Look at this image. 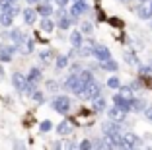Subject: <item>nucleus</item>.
Wrapping results in <instances>:
<instances>
[{
    "instance_id": "f257e3e1",
    "label": "nucleus",
    "mask_w": 152,
    "mask_h": 150,
    "mask_svg": "<svg viewBox=\"0 0 152 150\" xmlns=\"http://www.w3.org/2000/svg\"><path fill=\"white\" fill-rule=\"evenodd\" d=\"M84 86H86V84L80 80V74H70L66 80H64V88L70 90V92H74L76 96H80V94H82Z\"/></svg>"
},
{
    "instance_id": "f03ea898",
    "label": "nucleus",
    "mask_w": 152,
    "mask_h": 150,
    "mask_svg": "<svg viewBox=\"0 0 152 150\" xmlns=\"http://www.w3.org/2000/svg\"><path fill=\"white\" fill-rule=\"evenodd\" d=\"M51 107H53L57 113L66 115L68 111H70V100H68L66 96H57V97H53V102H51Z\"/></svg>"
},
{
    "instance_id": "7ed1b4c3",
    "label": "nucleus",
    "mask_w": 152,
    "mask_h": 150,
    "mask_svg": "<svg viewBox=\"0 0 152 150\" xmlns=\"http://www.w3.org/2000/svg\"><path fill=\"white\" fill-rule=\"evenodd\" d=\"M99 92H102L99 84L96 82V80H92L90 84H86V86H84V90H82L80 97H82V100H96V97L99 96Z\"/></svg>"
},
{
    "instance_id": "20e7f679",
    "label": "nucleus",
    "mask_w": 152,
    "mask_h": 150,
    "mask_svg": "<svg viewBox=\"0 0 152 150\" xmlns=\"http://www.w3.org/2000/svg\"><path fill=\"white\" fill-rule=\"evenodd\" d=\"M18 51V45H0V61L2 62H10L14 57V53Z\"/></svg>"
},
{
    "instance_id": "39448f33",
    "label": "nucleus",
    "mask_w": 152,
    "mask_h": 150,
    "mask_svg": "<svg viewBox=\"0 0 152 150\" xmlns=\"http://www.w3.org/2000/svg\"><path fill=\"white\" fill-rule=\"evenodd\" d=\"M12 84H14V88L18 90V92H26L27 86H29V80H27V76L16 72V74L12 76Z\"/></svg>"
},
{
    "instance_id": "423d86ee",
    "label": "nucleus",
    "mask_w": 152,
    "mask_h": 150,
    "mask_svg": "<svg viewBox=\"0 0 152 150\" xmlns=\"http://www.w3.org/2000/svg\"><path fill=\"white\" fill-rule=\"evenodd\" d=\"M94 57L98 59L99 62L107 61V59H111V53H109V49L105 47V45H96L94 47Z\"/></svg>"
},
{
    "instance_id": "0eeeda50",
    "label": "nucleus",
    "mask_w": 152,
    "mask_h": 150,
    "mask_svg": "<svg viewBox=\"0 0 152 150\" xmlns=\"http://www.w3.org/2000/svg\"><path fill=\"white\" fill-rule=\"evenodd\" d=\"M102 131L103 135L107 137V135H115V132H121V127H119V121H107V123H103L102 125Z\"/></svg>"
},
{
    "instance_id": "6e6552de",
    "label": "nucleus",
    "mask_w": 152,
    "mask_h": 150,
    "mask_svg": "<svg viewBox=\"0 0 152 150\" xmlns=\"http://www.w3.org/2000/svg\"><path fill=\"white\" fill-rule=\"evenodd\" d=\"M125 113L127 111L125 109H121L119 105H115V107H111V109L107 111V115H109V119H113V121H125Z\"/></svg>"
},
{
    "instance_id": "1a4fd4ad",
    "label": "nucleus",
    "mask_w": 152,
    "mask_h": 150,
    "mask_svg": "<svg viewBox=\"0 0 152 150\" xmlns=\"http://www.w3.org/2000/svg\"><path fill=\"white\" fill-rule=\"evenodd\" d=\"M123 142H125V148H134V146L140 144L139 137L133 135V132H125V135H123Z\"/></svg>"
},
{
    "instance_id": "9d476101",
    "label": "nucleus",
    "mask_w": 152,
    "mask_h": 150,
    "mask_svg": "<svg viewBox=\"0 0 152 150\" xmlns=\"http://www.w3.org/2000/svg\"><path fill=\"white\" fill-rule=\"evenodd\" d=\"M86 10H88V6H86V0H78V2L72 6L70 16H72V18H78V16H80V14H84Z\"/></svg>"
},
{
    "instance_id": "9b49d317",
    "label": "nucleus",
    "mask_w": 152,
    "mask_h": 150,
    "mask_svg": "<svg viewBox=\"0 0 152 150\" xmlns=\"http://www.w3.org/2000/svg\"><path fill=\"white\" fill-rule=\"evenodd\" d=\"M10 37H12L14 45H18V49H20V45H23V41H26V35H23L20 29H12L10 31Z\"/></svg>"
},
{
    "instance_id": "f8f14e48",
    "label": "nucleus",
    "mask_w": 152,
    "mask_h": 150,
    "mask_svg": "<svg viewBox=\"0 0 152 150\" xmlns=\"http://www.w3.org/2000/svg\"><path fill=\"white\" fill-rule=\"evenodd\" d=\"M37 14H41L43 18H47V16L53 14V8H51L49 2H39V4H37Z\"/></svg>"
},
{
    "instance_id": "ddd939ff",
    "label": "nucleus",
    "mask_w": 152,
    "mask_h": 150,
    "mask_svg": "<svg viewBox=\"0 0 152 150\" xmlns=\"http://www.w3.org/2000/svg\"><path fill=\"white\" fill-rule=\"evenodd\" d=\"M70 43H72V47L74 49H80L82 47V31H78V29H74L70 33Z\"/></svg>"
},
{
    "instance_id": "4468645a",
    "label": "nucleus",
    "mask_w": 152,
    "mask_h": 150,
    "mask_svg": "<svg viewBox=\"0 0 152 150\" xmlns=\"http://www.w3.org/2000/svg\"><path fill=\"white\" fill-rule=\"evenodd\" d=\"M35 16H37V10H33V8H27V10H23V20H26V23H35Z\"/></svg>"
},
{
    "instance_id": "2eb2a0df",
    "label": "nucleus",
    "mask_w": 152,
    "mask_h": 150,
    "mask_svg": "<svg viewBox=\"0 0 152 150\" xmlns=\"http://www.w3.org/2000/svg\"><path fill=\"white\" fill-rule=\"evenodd\" d=\"M12 20H14V16L10 12H6V10H2V12H0V23H2L4 27L12 26Z\"/></svg>"
},
{
    "instance_id": "dca6fc26",
    "label": "nucleus",
    "mask_w": 152,
    "mask_h": 150,
    "mask_svg": "<svg viewBox=\"0 0 152 150\" xmlns=\"http://www.w3.org/2000/svg\"><path fill=\"white\" fill-rule=\"evenodd\" d=\"M27 80H29V82H33V84H37V82L41 80V70L33 66L31 70H29V74H27Z\"/></svg>"
},
{
    "instance_id": "f3484780",
    "label": "nucleus",
    "mask_w": 152,
    "mask_h": 150,
    "mask_svg": "<svg viewBox=\"0 0 152 150\" xmlns=\"http://www.w3.org/2000/svg\"><path fill=\"white\" fill-rule=\"evenodd\" d=\"M137 14H139L140 20H148L150 14H152V10H150V6H139V8H137Z\"/></svg>"
},
{
    "instance_id": "a211bd4d",
    "label": "nucleus",
    "mask_w": 152,
    "mask_h": 150,
    "mask_svg": "<svg viewBox=\"0 0 152 150\" xmlns=\"http://www.w3.org/2000/svg\"><path fill=\"white\" fill-rule=\"evenodd\" d=\"M94 47H96L94 43H82V47H80V55H82V57L94 55Z\"/></svg>"
},
{
    "instance_id": "6ab92c4d",
    "label": "nucleus",
    "mask_w": 152,
    "mask_h": 150,
    "mask_svg": "<svg viewBox=\"0 0 152 150\" xmlns=\"http://www.w3.org/2000/svg\"><path fill=\"white\" fill-rule=\"evenodd\" d=\"M33 45H35V41L33 39H26L23 41V45H22V49H20V51H22L23 55H29L33 51Z\"/></svg>"
},
{
    "instance_id": "aec40b11",
    "label": "nucleus",
    "mask_w": 152,
    "mask_h": 150,
    "mask_svg": "<svg viewBox=\"0 0 152 150\" xmlns=\"http://www.w3.org/2000/svg\"><path fill=\"white\" fill-rule=\"evenodd\" d=\"M53 27H55V23H53V20H51L49 16H47V18H43V22H41V29L49 33V31H53Z\"/></svg>"
},
{
    "instance_id": "412c9836",
    "label": "nucleus",
    "mask_w": 152,
    "mask_h": 150,
    "mask_svg": "<svg viewBox=\"0 0 152 150\" xmlns=\"http://www.w3.org/2000/svg\"><path fill=\"white\" fill-rule=\"evenodd\" d=\"M92 107H94V111H103V109H105V100H103L102 96H98L94 100V105H92Z\"/></svg>"
},
{
    "instance_id": "4be33fe9",
    "label": "nucleus",
    "mask_w": 152,
    "mask_h": 150,
    "mask_svg": "<svg viewBox=\"0 0 152 150\" xmlns=\"http://www.w3.org/2000/svg\"><path fill=\"white\" fill-rule=\"evenodd\" d=\"M80 80L84 82V84H90V82H92V80H96V78H94V74H92L90 70H82L80 72Z\"/></svg>"
},
{
    "instance_id": "5701e85b",
    "label": "nucleus",
    "mask_w": 152,
    "mask_h": 150,
    "mask_svg": "<svg viewBox=\"0 0 152 150\" xmlns=\"http://www.w3.org/2000/svg\"><path fill=\"white\" fill-rule=\"evenodd\" d=\"M102 68L103 70H117V62L111 61V59H107V61L102 62Z\"/></svg>"
},
{
    "instance_id": "b1692460",
    "label": "nucleus",
    "mask_w": 152,
    "mask_h": 150,
    "mask_svg": "<svg viewBox=\"0 0 152 150\" xmlns=\"http://www.w3.org/2000/svg\"><path fill=\"white\" fill-rule=\"evenodd\" d=\"M58 27H61V29H68V27H70V18H66L64 14H61V20H58Z\"/></svg>"
},
{
    "instance_id": "393cba45",
    "label": "nucleus",
    "mask_w": 152,
    "mask_h": 150,
    "mask_svg": "<svg viewBox=\"0 0 152 150\" xmlns=\"http://www.w3.org/2000/svg\"><path fill=\"white\" fill-rule=\"evenodd\" d=\"M70 129H72L70 125H68L66 121H63V123L57 127V131H58V135H68V132H70Z\"/></svg>"
},
{
    "instance_id": "a878e982",
    "label": "nucleus",
    "mask_w": 152,
    "mask_h": 150,
    "mask_svg": "<svg viewBox=\"0 0 152 150\" xmlns=\"http://www.w3.org/2000/svg\"><path fill=\"white\" fill-rule=\"evenodd\" d=\"M66 64H68V55H61V57L57 59V68L61 70V68H64Z\"/></svg>"
},
{
    "instance_id": "bb28decb",
    "label": "nucleus",
    "mask_w": 152,
    "mask_h": 150,
    "mask_svg": "<svg viewBox=\"0 0 152 150\" xmlns=\"http://www.w3.org/2000/svg\"><path fill=\"white\" fill-rule=\"evenodd\" d=\"M144 109V100H133V111H142Z\"/></svg>"
},
{
    "instance_id": "cd10ccee",
    "label": "nucleus",
    "mask_w": 152,
    "mask_h": 150,
    "mask_svg": "<svg viewBox=\"0 0 152 150\" xmlns=\"http://www.w3.org/2000/svg\"><path fill=\"white\" fill-rule=\"evenodd\" d=\"M119 92L123 94L125 97H131V96H133V86H123V88H121Z\"/></svg>"
},
{
    "instance_id": "c85d7f7f",
    "label": "nucleus",
    "mask_w": 152,
    "mask_h": 150,
    "mask_svg": "<svg viewBox=\"0 0 152 150\" xmlns=\"http://www.w3.org/2000/svg\"><path fill=\"white\" fill-rule=\"evenodd\" d=\"M107 86L109 88H119V78H117V76H111V78L107 80Z\"/></svg>"
},
{
    "instance_id": "c756f323",
    "label": "nucleus",
    "mask_w": 152,
    "mask_h": 150,
    "mask_svg": "<svg viewBox=\"0 0 152 150\" xmlns=\"http://www.w3.org/2000/svg\"><path fill=\"white\" fill-rule=\"evenodd\" d=\"M80 29H82V33H86V35H90V33H92V23L84 22V23L80 26Z\"/></svg>"
},
{
    "instance_id": "7c9ffc66",
    "label": "nucleus",
    "mask_w": 152,
    "mask_h": 150,
    "mask_svg": "<svg viewBox=\"0 0 152 150\" xmlns=\"http://www.w3.org/2000/svg\"><path fill=\"white\" fill-rule=\"evenodd\" d=\"M39 129H41V132H49L51 131V121H43L39 125Z\"/></svg>"
},
{
    "instance_id": "2f4dec72",
    "label": "nucleus",
    "mask_w": 152,
    "mask_h": 150,
    "mask_svg": "<svg viewBox=\"0 0 152 150\" xmlns=\"http://www.w3.org/2000/svg\"><path fill=\"white\" fill-rule=\"evenodd\" d=\"M47 90H51V92H57V90H58V84L55 82V80H51V82H47Z\"/></svg>"
},
{
    "instance_id": "473e14b6",
    "label": "nucleus",
    "mask_w": 152,
    "mask_h": 150,
    "mask_svg": "<svg viewBox=\"0 0 152 150\" xmlns=\"http://www.w3.org/2000/svg\"><path fill=\"white\" fill-rule=\"evenodd\" d=\"M39 57H41V61H43V62H49V59H51V51H43Z\"/></svg>"
},
{
    "instance_id": "72a5a7b5",
    "label": "nucleus",
    "mask_w": 152,
    "mask_h": 150,
    "mask_svg": "<svg viewBox=\"0 0 152 150\" xmlns=\"http://www.w3.org/2000/svg\"><path fill=\"white\" fill-rule=\"evenodd\" d=\"M94 146V142H90V140H82L80 144H78V148H92Z\"/></svg>"
},
{
    "instance_id": "f704fd0d",
    "label": "nucleus",
    "mask_w": 152,
    "mask_h": 150,
    "mask_svg": "<svg viewBox=\"0 0 152 150\" xmlns=\"http://www.w3.org/2000/svg\"><path fill=\"white\" fill-rule=\"evenodd\" d=\"M31 96H33V100H35V102H43V94H41V92H37V90L31 94Z\"/></svg>"
},
{
    "instance_id": "c9c22d12",
    "label": "nucleus",
    "mask_w": 152,
    "mask_h": 150,
    "mask_svg": "<svg viewBox=\"0 0 152 150\" xmlns=\"http://www.w3.org/2000/svg\"><path fill=\"white\" fill-rule=\"evenodd\" d=\"M144 115H146V119H148V121H152V105L144 109Z\"/></svg>"
},
{
    "instance_id": "e433bc0d",
    "label": "nucleus",
    "mask_w": 152,
    "mask_h": 150,
    "mask_svg": "<svg viewBox=\"0 0 152 150\" xmlns=\"http://www.w3.org/2000/svg\"><path fill=\"white\" fill-rule=\"evenodd\" d=\"M125 59H127V62H129V64H134V57H133L131 53H127V55H125Z\"/></svg>"
},
{
    "instance_id": "4c0bfd02",
    "label": "nucleus",
    "mask_w": 152,
    "mask_h": 150,
    "mask_svg": "<svg viewBox=\"0 0 152 150\" xmlns=\"http://www.w3.org/2000/svg\"><path fill=\"white\" fill-rule=\"evenodd\" d=\"M66 2H68V0H57V4H58V6H64Z\"/></svg>"
},
{
    "instance_id": "58836bf2",
    "label": "nucleus",
    "mask_w": 152,
    "mask_h": 150,
    "mask_svg": "<svg viewBox=\"0 0 152 150\" xmlns=\"http://www.w3.org/2000/svg\"><path fill=\"white\" fill-rule=\"evenodd\" d=\"M139 2H146V0H139Z\"/></svg>"
},
{
    "instance_id": "ea45409f",
    "label": "nucleus",
    "mask_w": 152,
    "mask_h": 150,
    "mask_svg": "<svg viewBox=\"0 0 152 150\" xmlns=\"http://www.w3.org/2000/svg\"><path fill=\"white\" fill-rule=\"evenodd\" d=\"M150 10H152V2H150Z\"/></svg>"
},
{
    "instance_id": "a19ab883",
    "label": "nucleus",
    "mask_w": 152,
    "mask_h": 150,
    "mask_svg": "<svg viewBox=\"0 0 152 150\" xmlns=\"http://www.w3.org/2000/svg\"><path fill=\"white\" fill-rule=\"evenodd\" d=\"M12 2H18V0H12Z\"/></svg>"
},
{
    "instance_id": "79ce46f5",
    "label": "nucleus",
    "mask_w": 152,
    "mask_h": 150,
    "mask_svg": "<svg viewBox=\"0 0 152 150\" xmlns=\"http://www.w3.org/2000/svg\"><path fill=\"white\" fill-rule=\"evenodd\" d=\"M150 26H152V23H150Z\"/></svg>"
}]
</instances>
